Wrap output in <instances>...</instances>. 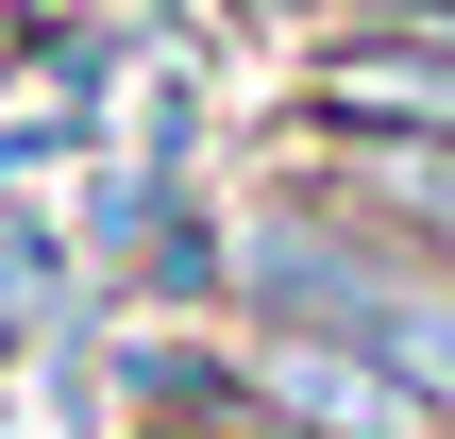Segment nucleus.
Returning <instances> with one entry per match:
<instances>
[{"label":"nucleus","instance_id":"f257e3e1","mask_svg":"<svg viewBox=\"0 0 455 439\" xmlns=\"http://www.w3.org/2000/svg\"><path fill=\"white\" fill-rule=\"evenodd\" d=\"M304 102L355 152H455V0H388L371 34H338L304 68Z\"/></svg>","mask_w":455,"mask_h":439},{"label":"nucleus","instance_id":"f03ea898","mask_svg":"<svg viewBox=\"0 0 455 439\" xmlns=\"http://www.w3.org/2000/svg\"><path fill=\"white\" fill-rule=\"evenodd\" d=\"M253 406L287 439H439V406L388 372V355H355V338H287L270 321V355H253Z\"/></svg>","mask_w":455,"mask_h":439},{"label":"nucleus","instance_id":"7ed1b4c3","mask_svg":"<svg viewBox=\"0 0 455 439\" xmlns=\"http://www.w3.org/2000/svg\"><path fill=\"white\" fill-rule=\"evenodd\" d=\"M355 355H388V372L455 423V271H405V288L371 305V338H355Z\"/></svg>","mask_w":455,"mask_h":439},{"label":"nucleus","instance_id":"20e7f679","mask_svg":"<svg viewBox=\"0 0 455 439\" xmlns=\"http://www.w3.org/2000/svg\"><path fill=\"white\" fill-rule=\"evenodd\" d=\"M371 169V220H405V237H455V152H355Z\"/></svg>","mask_w":455,"mask_h":439}]
</instances>
